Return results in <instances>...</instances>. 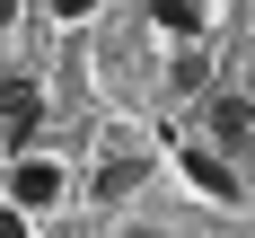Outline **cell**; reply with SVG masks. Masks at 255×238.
<instances>
[{"label":"cell","instance_id":"obj_1","mask_svg":"<svg viewBox=\"0 0 255 238\" xmlns=\"http://www.w3.org/2000/svg\"><path fill=\"white\" fill-rule=\"evenodd\" d=\"M35 115H44V97H35V79H0V132L9 141H35Z\"/></svg>","mask_w":255,"mask_h":238},{"label":"cell","instance_id":"obj_2","mask_svg":"<svg viewBox=\"0 0 255 238\" xmlns=\"http://www.w3.org/2000/svg\"><path fill=\"white\" fill-rule=\"evenodd\" d=\"M203 124H211V141H220V150H247V141H255V106H247V97H211Z\"/></svg>","mask_w":255,"mask_h":238},{"label":"cell","instance_id":"obj_3","mask_svg":"<svg viewBox=\"0 0 255 238\" xmlns=\"http://www.w3.org/2000/svg\"><path fill=\"white\" fill-rule=\"evenodd\" d=\"M185 177L203 185L211 203H238V168H229V159H220V150H203V141H194V150H185Z\"/></svg>","mask_w":255,"mask_h":238},{"label":"cell","instance_id":"obj_4","mask_svg":"<svg viewBox=\"0 0 255 238\" xmlns=\"http://www.w3.org/2000/svg\"><path fill=\"white\" fill-rule=\"evenodd\" d=\"M9 194H18L26 212H44V203H62V168H53V159H26L18 177H9Z\"/></svg>","mask_w":255,"mask_h":238},{"label":"cell","instance_id":"obj_5","mask_svg":"<svg viewBox=\"0 0 255 238\" xmlns=\"http://www.w3.org/2000/svg\"><path fill=\"white\" fill-rule=\"evenodd\" d=\"M150 18L167 35H203V0H150Z\"/></svg>","mask_w":255,"mask_h":238},{"label":"cell","instance_id":"obj_6","mask_svg":"<svg viewBox=\"0 0 255 238\" xmlns=\"http://www.w3.org/2000/svg\"><path fill=\"white\" fill-rule=\"evenodd\" d=\"M167 79H176V88H203V79H211V62H203V53H176V71H167Z\"/></svg>","mask_w":255,"mask_h":238},{"label":"cell","instance_id":"obj_7","mask_svg":"<svg viewBox=\"0 0 255 238\" xmlns=\"http://www.w3.org/2000/svg\"><path fill=\"white\" fill-rule=\"evenodd\" d=\"M0 238H26V203H0Z\"/></svg>","mask_w":255,"mask_h":238},{"label":"cell","instance_id":"obj_8","mask_svg":"<svg viewBox=\"0 0 255 238\" xmlns=\"http://www.w3.org/2000/svg\"><path fill=\"white\" fill-rule=\"evenodd\" d=\"M88 9H97V0H53V18H88Z\"/></svg>","mask_w":255,"mask_h":238},{"label":"cell","instance_id":"obj_9","mask_svg":"<svg viewBox=\"0 0 255 238\" xmlns=\"http://www.w3.org/2000/svg\"><path fill=\"white\" fill-rule=\"evenodd\" d=\"M9 18H18V0H0V26H9Z\"/></svg>","mask_w":255,"mask_h":238}]
</instances>
